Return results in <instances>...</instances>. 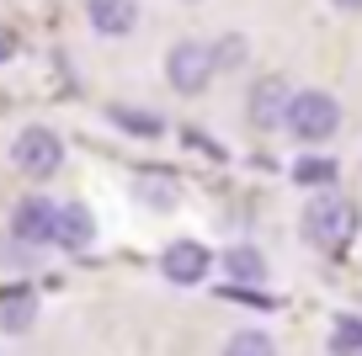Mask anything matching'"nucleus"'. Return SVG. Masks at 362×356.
Returning <instances> with one entry per match:
<instances>
[{
    "instance_id": "nucleus-17",
    "label": "nucleus",
    "mask_w": 362,
    "mask_h": 356,
    "mask_svg": "<svg viewBox=\"0 0 362 356\" xmlns=\"http://www.w3.org/2000/svg\"><path fill=\"white\" fill-rule=\"evenodd\" d=\"M336 11H362V0H330Z\"/></svg>"
},
{
    "instance_id": "nucleus-11",
    "label": "nucleus",
    "mask_w": 362,
    "mask_h": 356,
    "mask_svg": "<svg viewBox=\"0 0 362 356\" xmlns=\"http://www.w3.org/2000/svg\"><path fill=\"white\" fill-rule=\"evenodd\" d=\"M54 239H59V245H86V239H90V218L80 208H64L54 218Z\"/></svg>"
},
{
    "instance_id": "nucleus-6",
    "label": "nucleus",
    "mask_w": 362,
    "mask_h": 356,
    "mask_svg": "<svg viewBox=\"0 0 362 356\" xmlns=\"http://www.w3.org/2000/svg\"><path fill=\"white\" fill-rule=\"evenodd\" d=\"M288 107H293V96H288L283 80H261V85L250 90V123L256 128H277L288 117Z\"/></svg>"
},
{
    "instance_id": "nucleus-3",
    "label": "nucleus",
    "mask_w": 362,
    "mask_h": 356,
    "mask_svg": "<svg viewBox=\"0 0 362 356\" xmlns=\"http://www.w3.org/2000/svg\"><path fill=\"white\" fill-rule=\"evenodd\" d=\"M165 80L181 90V96H197V90L214 80V48L203 43H176L165 59Z\"/></svg>"
},
{
    "instance_id": "nucleus-9",
    "label": "nucleus",
    "mask_w": 362,
    "mask_h": 356,
    "mask_svg": "<svg viewBox=\"0 0 362 356\" xmlns=\"http://www.w3.org/2000/svg\"><path fill=\"white\" fill-rule=\"evenodd\" d=\"M33 292L27 287H16V292H6V298H0V330H11V335H22L27 324H33Z\"/></svg>"
},
{
    "instance_id": "nucleus-13",
    "label": "nucleus",
    "mask_w": 362,
    "mask_h": 356,
    "mask_svg": "<svg viewBox=\"0 0 362 356\" xmlns=\"http://www.w3.org/2000/svg\"><path fill=\"white\" fill-rule=\"evenodd\" d=\"M293 176L298 181H304V186H330V181H336V165H330V160H298V165H293Z\"/></svg>"
},
{
    "instance_id": "nucleus-4",
    "label": "nucleus",
    "mask_w": 362,
    "mask_h": 356,
    "mask_svg": "<svg viewBox=\"0 0 362 356\" xmlns=\"http://www.w3.org/2000/svg\"><path fill=\"white\" fill-rule=\"evenodd\" d=\"M11 160H16V170H27V176H54L59 160H64V144H59L48 128H27V134L11 144Z\"/></svg>"
},
{
    "instance_id": "nucleus-15",
    "label": "nucleus",
    "mask_w": 362,
    "mask_h": 356,
    "mask_svg": "<svg viewBox=\"0 0 362 356\" xmlns=\"http://www.w3.org/2000/svg\"><path fill=\"white\" fill-rule=\"evenodd\" d=\"M112 117H117V123H123V128H134V134H155V117H149V112H128V107H117L112 112Z\"/></svg>"
},
{
    "instance_id": "nucleus-18",
    "label": "nucleus",
    "mask_w": 362,
    "mask_h": 356,
    "mask_svg": "<svg viewBox=\"0 0 362 356\" xmlns=\"http://www.w3.org/2000/svg\"><path fill=\"white\" fill-rule=\"evenodd\" d=\"M0 48H6V43H0Z\"/></svg>"
},
{
    "instance_id": "nucleus-5",
    "label": "nucleus",
    "mask_w": 362,
    "mask_h": 356,
    "mask_svg": "<svg viewBox=\"0 0 362 356\" xmlns=\"http://www.w3.org/2000/svg\"><path fill=\"white\" fill-rule=\"evenodd\" d=\"M86 16H90L96 32L123 37V32H134V22H139V0H86Z\"/></svg>"
},
{
    "instance_id": "nucleus-14",
    "label": "nucleus",
    "mask_w": 362,
    "mask_h": 356,
    "mask_svg": "<svg viewBox=\"0 0 362 356\" xmlns=\"http://www.w3.org/2000/svg\"><path fill=\"white\" fill-rule=\"evenodd\" d=\"M245 64V37H224L214 48V69H240Z\"/></svg>"
},
{
    "instance_id": "nucleus-7",
    "label": "nucleus",
    "mask_w": 362,
    "mask_h": 356,
    "mask_svg": "<svg viewBox=\"0 0 362 356\" xmlns=\"http://www.w3.org/2000/svg\"><path fill=\"white\" fill-rule=\"evenodd\" d=\"M203 271H208V250L203 245L181 239V245L165 250V277L170 282H203Z\"/></svg>"
},
{
    "instance_id": "nucleus-1",
    "label": "nucleus",
    "mask_w": 362,
    "mask_h": 356,
    "mask_svg": "<svg viewBox=\"0 0 362 356\" xmlns=\"http://www.w3.org/2000/svg\"><path fill=\"white\" fill-rule=\"evenodd\" d=\"M304 234H309V245H320V250H341L357 234V208H351L346 197H315L309 202V213H304Z\"/></svg>"
},
{
    "instance_id": "nucleus-10",
    "label": "nucleus",
    "mask_w": 362,
    "mask_h": 356,
    "mask_svg": "<svg viewBox=\"0 0 362 356\" xmlns=\"http://www.w3.org/2000/svg\"><path fill=\"white\" fill-rule=\"evenodd\" d=\"M224 271L235 282H256V277H267V261H261L250 245H240V250H224Z\"/></svg>"
},
{
    "instance_id": "nucleus-12",
    "label": "nucleus",
    "mask_w": 362,
    "mask_h": 356,
    "mask_svg": "<svg viewBox=\"0 0 362 356\" xmlns=\"http://www.w3.org/2000/svg\"><path fill=\"white\" fill-rule=\"evenodd\" d=\"M224 356H277V345H272L261 330H240L235 340L224 345Z\"/></svg>"
},
{
    "instance_id": "nucleus-2",
    "label": "nucleus",
    "mask_w": 362,
    "mask_h": 356,
    "mask_svg": "<svg viewBox=\"0 0 362 356\" xmlns=\"http://www.w3.org/2000/svg\"><path fill=\"white\" fill-rule=\"evenodd\" d=\"M336 123H341V107H336V96H325V90H304V96H293V107H288V128H293L304 144L330 138Z\"/></svg>"
},
{
    "instance_id": "nucleus-8",
    "label": "nucleus",
    "mask_w": 362,
    "mask_h": 356,
    "mask_svg": "<svg viewBox=\"0 0 362 356\" xmlns=\"http://www.w3.org/2000/svg\"><path fill=\"white\" fill-rule=\"evenodd\" d=\"M54 202H43V197H33V202H22L16 208V234L22 239H54Z\"/></svg>"
},
{
    "instance_id": "nucleus-16",
    "label": "nucleus",
    "mask_w": 362,
    "mask_h": 356,
    "mask_svg": "<svg viewBox=\"0 0 362 356\" xmlns=\"http://www.w3.org/2000/svg\"><path fill=\"white\" fill-rule=\"evenodd\" d=\"M336 351H341V356H351V351H362V324H351V319H346V324H341V330H336Z\"/></svg>"
}]
</instances>
